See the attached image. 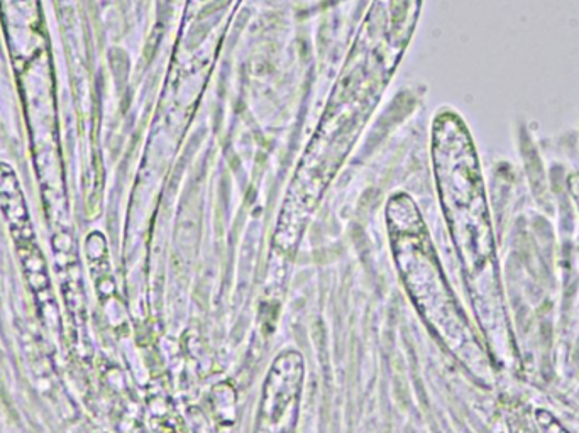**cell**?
<instances>
[{
  "instance_id": "1",
  "label": "cell",
  "mask_w": 579,
  "mask_h": 433,
  "mask_svg": "<svg viewBox=\"0 0 579 433\" xmlns=\"http://www.w3.org/2000/svg\"><path fill=\"white\" fill-rule=\"evenodd\" d=\"M435 180L454 241L467 263L492 250L485 188L475 142L464 120L442 110L432 126Z\"/></svg>"
},
{
  "instance_id": "2",
  "label": "cell",
  "mask_w": 579,
  "mask_h": 433,
  "mask_svg": "<svg viewBox=\"0 0 579 433\" xmlns=\"http://www.w3.org/2000/svg\"><path fill=\"white\" fill-rule=\"evenodd\" d=\"M305 362L297 350L273 361L263 384L254 433H295L304 390Z\"/></svg>"
}]
</instances>
